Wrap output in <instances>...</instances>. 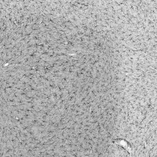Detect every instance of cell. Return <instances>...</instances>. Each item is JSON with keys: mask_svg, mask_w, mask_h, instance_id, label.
I'll return each mask as SVG.
<instances>
[{"mask_svg": "<svg viewBox=\"0 0 157 157\" xmlns=\"http://www.w3.org/2000/svg\"><path fill=\"white\" fill-rule=\"evenodd\" d=\"M118 145H119L120 146L124 148H125V149L128 150L129 149V148H130L129 147L130 144H128V142L127 141L125 140H118Z\"/></svg>", "mask_w": 157, "mask_h": 157, "instance_id": "6da1fadb", "label": "cell"}]
</instances>
